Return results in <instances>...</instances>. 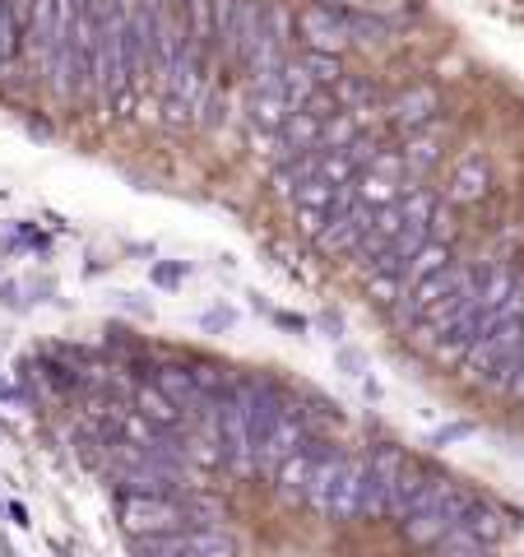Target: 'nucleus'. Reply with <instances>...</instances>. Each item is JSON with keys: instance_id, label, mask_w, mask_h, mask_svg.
<instances>
[{"instance_id": "1", "label": "nucleus", "mask_w": 524, "mask_h": 557, "mask_svg": "<svg viewBox=\"0 0 524 557\" xmlns=\"http://www.w3.org/2000/svg\"><path fill=\"white\" fill-rule=\"evenodd\" d=\"M524 348V317H515V321H501L497 330H487V335L469 348L464 354V372L469 376H487L497 368L501 358H511V354H520Z\"/></svg>"}, {"instance_id": "2", "label": "nucleus", "mask_w": 524, "mask_h": 557, "mask_svg": "<svg viewBox=\"0 0 524 557\" xmlns=\"http://www.w3.org/2000/svg\"><path fill=\"white\" fill-rule=\"evenodd\" d=\"M121 520H126L130 534H163V530L177 525L182 511L167 507V502H159V497H130L126 507H121Z\"/></svg>"}, {"instance_id": "3", "label": "nucleus", "mask_w": 524, "mask_h": 557, "mask_svg": "<svg viewBox=\"0 0 524 557\" xmlns=\"http://www.w3.org/2000/svg\"><path fill=\"white\" fill-rule=\"evenodd\" d=\"M372 209H362V205H348L344 214L329 219V228L321 233V251H353L358 242L372 233Z\"/></svg>"}, {"instance_id": "4", "label": "nucleus", "mask_w": 524, "mask_h": 557, "mask_svg": "<svg viewBox=\"0 0 524 557\" xmlns=\"http://www.w3.org/2000/svg\"><path fill=\"white\" fill-rule=\"evenodd\" d=\"M344 460L339 456H321L316 465H311V479H307V502H311V507H316V511H325L329 516V502H335V487H339V479H344Z\"/></svg>"}, {"instance_id": "5", "label": "nucleus", "mask_w": 524, "mask_h": 557, "mask_svg": "<svg viewBox=\"0 0 524 557\" xmlns=\"http://www.w3.org/2000/svg\"><path fill=\"white\" fill-rule=\"evenodd\" d=\"M260 446H265V460H270V465H284L288 456H297V446H302V423H297L292 413L278 409L274 428L265 432V442H260Z\"/></svg>"}, {"instance_id": "6", "label": "nucleus", "mask_w": 524, "mask_h": 557, "mask_svg": "<svg viewBox=\"0 0 524 557\" xmlns=\"http://www.w3.org/2000/svg\"><path fill=\"white\" fill-rule=\"evenodd\" d=\"M436 108H441V98H436V89H427V84H417V89L399 94L390 102V121L395 126H417V121H427Z\"/></svg>"}, {"instance_id": "7", "label": "nucleus", "mask_w": 524, "mask_h": 557, "mask_svg": "<svg viewBox=\"0 0 524 557\" xmlns=\"http://www.w3.org/2000/svg\"><path fill=\"white\" fill-rule=\"evenodd\" d=\"M404 525V539L409 544H417V548H436V539H441L456 520H450L446 511H413V516H404L399 520Z\"/></svg>"}, {"instance_id": "8", "label": "nucleus", "mask_w": 524, "mask_h": 557, "mask_svg": "<svg viewBox=\"0 0 524 557\" xmlns=\"http://www.w3.org/2000/svg\"><path fill=\"white\" fill-rule=\"evenodd\" d=\"M460 525H464V530H474V534L483 539L487 548H492L497 539L506 534V520H501L492 507H487V502H478V497H469V502H464V516H460Z\"/></svg>"}, {"instance_id": "9", "label": "nucleus", "mask_w": 524, "mask_h": 557, "mask_svg": "<svg viewBox=\"0 0 524 557\" xmlns=\"http://www.w3.org/2000/svg\"><path fill=\"white\" fill-rule=\"evenodd\" d=\"M362 483H366V465H348L339 487H335V502H329V516H358L362 511Z\"/></svg>"}, {"instance_id": "10", "label": "nucleus", "mask_w": 524, "mask_h": 557, "mask_svg": "<svg viewBox=\"0 0 524 557\" xmlns=\"http://www.w3.org/2000/svg\"><path fill=\"white\" fill-rule=\"evenodd\" d=\"M302 28H307V38H311V47H316V51H335L348 38V28L335 20V14H325V10H311L302 20Z\"/></svg>"}, {"instance_id": "11", "label": "nucleus", "mask_w": 524, "mask_h": 557, "mask_svg": "<svg viewBox=\"0 0 524 557\" xmlns=\"http://www.w3.org/2000/svg\"><path fill=\"white\" fill-rule=\"evenodd\" d=\"M483 190H487V163H483V153H469V159L456 168L450 196H456V200H478Z\"/></svg>"}, {"instance_id": "12", "label": "nucleus", "mask_w": 524, "mask_h": 557, "mask_svg": "<svg viewBox=\"0 0 524 557\" xmlns=\"http://www.w3.org/2000/svg\"><path fill=\"white\" fill-rule=\"evenodd\" d=\"M321 450H297V456H288L284 465H278V487H284V497H302L307 493V479H311V465H316Z\"/></svg>"}, {"instance_id": "13", "label": "nucleus", "mask_w": 524, "mask_h": 557, "mask_svg": "<svg viewBox=\"0 0 524 557\" xmlns=\"http://www.w3.org/2000/svg\"><path fill=\"white\" fill-rule=\"evenodd\" d=\"M436 557H487V544H483L474 530L450 525L441 539H436Z\"/></svg>"}, {"instance_id": "14", "label": "nucleus", "mask_w": 524, "mask_h": 557, "mask_svg": "<svg viewBox=\"0 0 524 557\" xmlns=\"http://www.w3.org/2000/svg\"><path fill=\"white\" fill-rule=\"evenodd\" d=\"M450 265V251L441 247V242H423V247H417V256H413V265H409V284L417 288V284H423V278L427 274H436V270H446Z\"/></svg>"}, {"instance_id": "15", "label": "nucleus", "mask_w": 524, "mask_h": 557, "mask_svg": "<svg viewBox=\"0 0 524 557\" xmlns=\"http://www.w3.org/2000/svg\"><path fill=\"white\" fill-rule=\"evenodd\" d=\"M436 159H441V149H436V135L409 139V149H404V168H409V172H427Z\"/></svg>"}]
</instances>
